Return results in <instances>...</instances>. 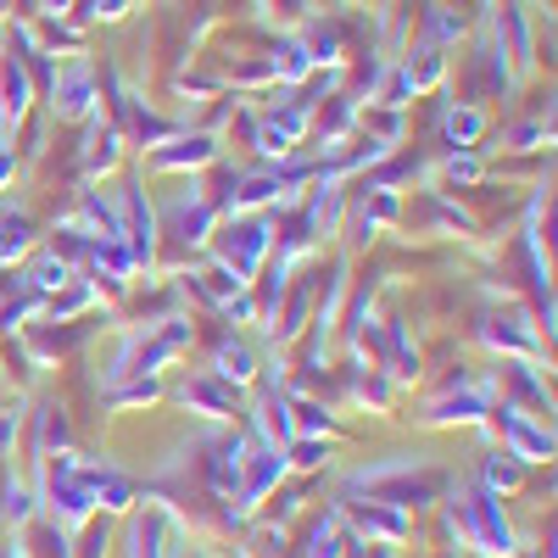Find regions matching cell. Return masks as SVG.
Masks as SVG:
<instances>
[{"instance_id":"obj_1","label":"cell","mask_w":558,"mask_h":558,"mask_svg":"<svg viewBox=\"0 0 558 558\" xmlns=\"http://www.w3.org/2000/svg\"><path fill=\"white\" fill-rule=\"evenodd\" d=\"M441 508H447V531H452L458 547H470V553H481V558H514V553H520L514 525H508V514H502V497H492L486 486L458 492V497H447Z\"/></svg>"},{"instance_id":"obj_2","label":"cell","mask_w":558,"mask_h":558,"mask_svg":"<svg viewBox=\"0 0 558 558\" xmlns=\"http://www.w3.org/2000/svg\"><path fill=\"white\" fill-rule=\"evenodd\" d=\"M34 497H39V514H51L62 531H78V525L96 520V497H89V486H84V458L78 452L39 458Z\"/></svg>"},{"instance_id":"obj_3","label":"cell","mask_w":558,"mask_h":558,"mask_svg":"<svg viewBox=\"0 0 558 558\" xmlns=\"http://www.w3.org/2000/svg\"><path fill=\"white\" fill-rule=\"evenodd\" d=\"M441 475L436 470H413V463H380V470H363L352 475V492H368V502H386V508H430L441 502Z\"/></svg>"},{"instance_id":"obj_4","label":"cell","mask_w":558,"mask_h":558,"mask_svg":"<svg viewBox=\"0 0 558 558\" xmlns=\"http://www.w3.org/2000/svg\"><path fill=\"white\" fill-rule=\"evenodd\" d=\"M274 257V223L268 218H229L223 241H218V263L241 279V286H252V274Z\"/></svg>"},{"instance_id":"obj_5","label":"cell","mask_w":558,"mask_h":558,"mask_svg":"<svg viewBox=\"0 0 558 558\" xmlns=\"http://www.w3.org/2000/svg\"><path fill=\"white\" fill-rule=\"evenodd\" d=\"M291 475L286 463V447H268V441H252L246 447V463H241V486H235V520L257 514V508L279 492V481Z\"/></svg>"},{"instance_id":"obj_6","label":"cell","mask_w":558,"mask_h":558,"mask_svg":"<svg viewBox=\"0 0 558 558\" xmlns=\"http://www.w3.org/2000/svg\"><path fill=\"white\" fill-rule=\"evenodd\" d=\"M341 525L352 542H368V547H402L413 536V520L402 508H386V502H357V497H341Z\"/></svg>"},{"instance_id":"obj_7","label":"cell","mask_w":558,"mask_h":558,"mask_svg":"<svg viewBox=\"0 0 558 558\" xmlns=\"http://www.w3.org/2000/svg\"><path fill=\"white\" fill-rule=\"evenodd\" d=\"M497 408V386L492 380H463L452 391H441L425 413H418V425H430V430H447V425H486Z\"/></svg>"},{"instance_id":"obj_8","label":"cell","mask_w":558,"mask_h":558,"mask_svg":"<svg viewBox=\"0 0 558 558\" xmlns=\"http://www.w3.org/2000/svg\"><path fill=\"white\" fill-rule=\"evenodd\" d=\"M486 425L502 436V452H514L520 463H547L553 458V430L542 425V418H531L525 408H514V402H497Z\"/></svg>"},{"instance_id":"obj_9","label":"cell","mask_w":558,"mask_h":558,"mask_svg":"<svg viewBox=\"0 0 558 558\" xmlns=\"http://www.w3.org/2000/svg\"><path fill=\"white\" fill-rule=\"evenodd\" d=\"M475 336L492 347V352H502V357H536L542 352V336H536V324L520 313V307H508V313H481V324H475Z\"/></svg>"},{"instance_id":"obj_10","label":"cell","mask_w":558,"mask_h":558,"mask_svg":"<svg viewBox=\"0 0 558 558\" xmlns=\"http://www.w3.org/2000/svg\"><path fill=\"white\" fill-rule=\"evenodd\" d=\"M84 486H89V497H96V508H107V514H129L134 508V481L107 458H84Z\"/></svg>"},{"instance_id":"obj_11","label":"cell","mask_w":558,"mask_h":558,"mask_svg":"<svg viewBox=\"0 0 558 558\" xmlns=\"http://www.w3.org/2000/svg\"><path fill=\"white\" fill-rule=\"evenodd\" d=\"M179 402L191 408V413H213V418H235V402H241V391L229 386V380H218L213 368H202V375H191L179 386Z\"/></svg>"},{"instance_id":"obj_12","label":"cell","mask_w":558,"mask_h":558,"mask_svg":"<svg viewBox=\"0 0 558 558\" xmlns=\"http://www.w3.org/2000/svg\"><path fill=\"white\" fill-rule=\"evenodd\" d=\"M12 558H73V531H62L51 514L45 520H28L17 531V553Z\"/></svg>"},{"instance_id":"obj_13","label":"cell","mask_w":558,"mask_h":558,"mask_svg":"<svg viewBox=\"0 0 558 558\" xmlns=\"http://www.w3.org/2000/svg\"><path fill=\"white\" fill-rule=\"evenodd\" d=\"M213 375H218V380H229L235 391H246V386L257 380V352H252V341H246V336H223Z\"/></svg>"},{"instance_id":"obj_14","label":"cell","mask_w":558,"mask_h":558,"mask_svg":"<svg viewBox=\"0 0 558 558\" xmlns=\"http://www.w3.org/2000/svg\"><path fill=\"white\" fill-rule=\"evenodd\" d=\"M218 157V146L207 134H191V140H173V146H157L151 151V168L157 173H184V168H207Z\"/></svg>"},{"instance_id":"obj_15","label":"cell","mask_w":558,"mask_h":558,"mask_svg":"<svg viewBox=\"0 0 558 558\" xmlns=\"http://www.w3.org/2000/svg\"><path fill=\"white\" fill-rule=\"evenodd\" d=\"M257 425H263V436H257V441H268V447H286V441L296 436V425H291V391L268 386V391L257 397Z\"/></svg>"},{"instance_id":"obj_16","label":"cell","mask_w":558,"mask_h":558,"mask_svg":"<svg viewBox=\"0 0 558 558\" xmlns=\"http://www.w3.org/2000/svg\"><path fill=\"white\" fill-rule=\"evenodd\" d=\"M34 425H39V436L28 441V452H34V458H51V452H73V430H68V408H62V402H39Z\"/></svg>"},{"instance_id":"obj_17","label":"cell","mask_w":558,"mask_h":558,"mask_svg":"<svg viewBox=\"0 0 558 558\" xmlns=\"http://www.w3.org/2000/svg\"><path fill=\"white\" fill-rule=\"evenodd\" d=\"M51 96H57V112H62V118H84V112H89V101H96L89 68H84V62L62 68V73H57V84H51Z\"/></svg>"},{"instance_id":"obj_18","label":"cell","mask_w":558,"mask_h":558,"mask_svg":"<svg viewBox=\"0 0 558 558\" xmlns=\"http://www.w3.org/2000/svg\"><path fill=\"white\" fill-rule=\"evenodd\" d=\"M28 252H34V218L23 207H0V268H12Z\"/></svg>"},{"instance_id":"obj_19","label":"cell","mask_w":558,"mask_h":558,"mask_svg":"<svg viewBox=\"0 0 558 558\" xmlns=\"http://www.w3.org/2000/svg\"><path fill=\"white\" fill-rule=\"evenodd\" d=\"M481 486L492 492V497H502V492H520L525 486V463L514 458V452H486V463H481Z\"/></svg>"},{"instance_id":"obj_20","label":"cell","mask_w":558,"mask_h":558,"mask_svg":"<svg viewBox=\"0 0 558 558\" xmlns=\"http://www.w3.org/2000/svg\"><path fill=\"white\" fill-rule=\"evenodd\" d=\"M347 547H352V536H347L341 514H318V520H313V531H307V558H347Z\"/></svg>"},{"instance_id":"obj_21","label":"cell","mask_w":558,"mask_h":558,"mask_svg":"<svg viewBox=\"0 0 558 558\" xmlns=\"http://www.w3.org/2000/svg\"><path fill=\"white\" fill-rule=\"evenodd\" d=\"M0 502H7L0 514H7V525H12V531H23L28 520H39V497H34V486H28V481H7Z\"/></svg>"},{"instance_id":"obj_22","label":"cell","mask_w":558,"mask_h":558,"mask_svg":"<svg viewBox=\"0 0 558 558\" xmlns=\"http://www.w3.org/2000/svg\"><path fill=\"white\" fill-rule=\"evenodd\" d=\"M330 441H324V436H291L286 441V463H291V470H324V463H330Z\"/></svg>"},{"instance_id":"obj_23","label":"cell","mask_w":558,"mask_h":558,"mask_svg":"<svg viewBox=\"0 0 558 558\" xmlns=\"http://www.w3.org/2000/svg\"><path fill=\"white\" fill-rule=\"evenodd\" d=\"M151 402H162L157 375H134V386H112V408H151Z\"/></svg>"},{"instance_id":"obj_24","label":"cell","mask_w":558,"mask_h":558,"mask_svg":"<svg viewBox=\"0 0 558 558\" xmlns=\"http://www.w3.org/2000/svg\"><path fill=\"white\" fill-rule=\"evenodd\" d=\"M23 101H28V84L12 62H0V118H23Z\"/></svg>"},{"instance_id":"obj_25","label":"cell","mask_w":558,"mask_h":558,"mask_svg":"<svg viewBox=\"0 0 558 558\" xmlns=\"http://www.w3.org/2000/svg\"><path fill=\"white\" fill-rule=\"evenodd\" d=\"M481 129H486V118H481L475 107L447 112V140H452V146H470V140H481Z\"/></svg>"},{"instance_id":"obj_26","label":"cell","mask_w":558,"mask_h":558,"mask_svg":"<svg viewBox=\"0 0 558 558\" xmlns=\"http://www.w3.org/2000/svg\"><path fill=\"white\" fill-rule=\"evenodd\" d=\"M17 430H23V413H17V402H12V408H0V458H12Z\"/></svg>"},{"instance_id":"obj_27","label":"cell","mask_w":558,"mask_h":558,"mask_svg":"<svg viewBox=\"0 0 558 558\" xmlns=\"http://www.w3.org/2000/svg\"><path fill=\"white\" fill-rule=\"evenodd\" d=\"M447 179H463V184H470V179H481V162H470V157H452V162H447Z\"/></svg>"},{"instance_id":"obj_28","label":"cell","mask_w":558,"mask_h":558,"mask_svg":"<svg viewBox=\"0 0 558 558\" xmlns=\"http://www.w3.org/2000/svg\"><path fill=\"white\" fill-rule=\"evenodd\" d=\"M12 173H17V157L0 146V191H12Z\"/></svg>"}]
</instances>
